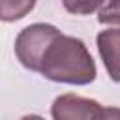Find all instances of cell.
Wrapping results in <instances>:
<instances>
[{
  "instance_id": "cell-1",
  "label": "cell",
  "mask_w": 120,
  "mask_h": 120,
  "mask_svg": "<svg viewBox=\"0 0 120 120\" xmlns=\"http://www.w3.org/2000/svg\"><path fill=\"white\" fill-rule=\"evenodd\" d=\"M39 73L54 82L88 84L96 79V64L81 39L60 32L41 58Z\"/></svg>"
},
{
  "instance_id": "cell-3",
  "label": "cell",
  "mask_w": 120,
  "mask_h": 120,
  "mask_svg": "<svg viewBox=\"0 0 120 120\" xmlns=\"http://www.w3.org/2000/svg\"><path fill=\"white\" fill-rule=\"evenodd\" d=\"M52 118L56 120H94V118H118V109H103L98 101L73 94H64L52 103Z\"/></svg>"
},
{
  "instance_id": "cell-6",
  "label": "cell",
  "mask_w": 120,
  "mask_h": 120,
  "mask_svg": "<svg viewBox=\"0 0 120 120\" xmlns=\"http://www.w3.org/2000/svg\"><path fill=\"white\" fill-rule=\"evenodd\" d=\"M103 2L105 0H62L64 8L75 15H88V13L96 11Z\"/></svg>"
},
{
  "instance_id": "cell-2",
  "label": "cell",
  "mask_w": 120,
  "mask_h": 120,
  "mask_svg": "<svg viewBox=\"0 0 120 120\" xmlns=\"http://www.w3.org/2000/svg\"><path fill=\"white\" fill-rule=\"evenodd\" d=\"M58 34L60 30L56 26L45 24V22H36L26 26L15 39V54L19 62L32 71H39L41 58L47 47L51 45V41Z\"/></svg>"
},
{
  "instance_id": "cell-5",
  "label": "cell",
  "mask_w": 120,
  "mask_h": 120,
  "mask_svg": "<svg viewBox=\"0 0 120 120\" xmlns=\"http://www.w3.org/2000/svg\"><path fill=\"white\" fill-rule=\"evenodd\" d=\"M36 6V0H0V17L6 22L19 21L28 15Z\"/></svg>"
},
{
  "instance_id": "cell-4",
  "label": "cell",
  "mask_w": 120,
  "mask_h": 120,
  "mask_svg": "<svg viewBox=\"0 0 120 120\" xmlns=\"http://www.w3.org/2000/svg\"><path fill=\"white\" fill-rule=\"evenodd\" d=\"M98 51L109 77L120 82V28L101 30L98 34Z\"/></svg>"
},
{
  "instance_id": "cell-7",
  "label": "cell",
  "mask_w": 120,
  "mask_h": 120,
  "mask_svg": "<svg viewBox=\"0 0 120 120\" xmlns=\"http://www.w3.org/2000/svg\"><path fill=\"white\" fill-rule=\"evenodd\" d=\"M101 24H120V0H109L98 15Z\"/></svg>"
}]
</instances>
